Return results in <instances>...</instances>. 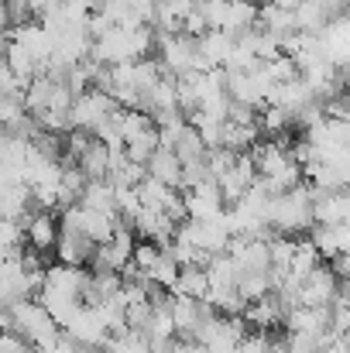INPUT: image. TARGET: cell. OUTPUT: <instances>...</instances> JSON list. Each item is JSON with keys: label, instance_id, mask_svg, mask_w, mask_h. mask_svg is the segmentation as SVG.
I'll return each mask as SVG.
<instances>
[{"label": "cell", "instance_id": "ffe728a7", "mask_svg": "<svg viewBox=\"0 0 350 353\" xmlns=\"http://www.w3.org/2000/svg\"><path fill=\"white\" fill-rule=\"evenodd\" d=\"M3 62H7V69H10L21 83H28L31 76L41 72V65L31 59V52H28L21 41H14V38H7V45H3Z\"/></svg>", "mask_w": 350, "mask_h": 353}, {"label": "cell", "instance_id": "ab89813d", "mask_svg": "<svg viewBox=\"0 0 350 353\" xmlns=\"http://www.w3.org/2000/svg\"><path fill=\"white\" fill-rule=\"evenodd\" d=\"M268 353H289V340L282 336V340H271L268 343Z\"/></svg>", "mask_w": 350, "mask_h": 353}, {"label": "cell", "instance_id": "9a60e30c", "mask_svg": "<svg viewBox=\"0 0 350 353\" xmlns=\"http://www.w3.org/2000/svg\"><path fill=\"white\" fill-rule=\"evenodd\" d=\"M309 243L316 247V254L327 261L333 254H347L350 250V227L347 223H330V227H320L313 223L309 227Z\"/></svg>", "mask_w": 350, "mask_h": 353}, {"label": "cell", "instance_id": "d6a6232c", "mask_svg": "<svg viewBox=\"0 0 350 353\" xmlns=\"http://www.w3.org/2000/svg\"><path fill=\"white\" fill-rule=\"evenodd\" d=\"M148 316H151V299H141V302H127L124 305V323L130 330H144Z\"/></svg>", "mask_w": 350, "mask_h": 353}, {"label": "cell", "instance_id": "7a4b0ae2", "mask_svg": "<svg viewBox=\"0 0 350 353\" xmlns=\"http://www.w3.org/2000/svg\"><path fill=\"white\" fill-rule=\"evenodd\" d=\"M10 319H14V333H21L35 350H41L45 343H52L59 336L55 319L45 312V305L38 299H17V302H10Z\"/></svg>", "mask_w": 350, "mask_h": 353}, {"label": "cell", "instance_id": "83f0119b", "mask_svg": "<svg viewBox=\"0 0 350 353\" xmlns=\"http://www.w3.org/2000/svg\"><path fill=\"white\" fill-rule=\"evenodd\" d=\"M110 353H148V336L141 333V330H130V326H124L120 333H114L107 343H104Z\"/></svg>", "mask_w": 350, "mask_h": 353}, {"label": "cell", "instance_id": "7c38bea8", "mask_svg": "<svg viewBox=\"0 0 350 353\" xmlns=\"http://www.w3.org/2000/svg\"><path fill=\"white\" fill-rule=\"evenodd\" d=\"M309 192H313V223H320V227H330V223H347V216H350L347 189H330V192H320V189H313V185H309Z\"/></svg>", "mask_w": 350, "mask_h": 353}, {"label": "cell", "instance_id": "30bf717a", "mask_svg": "<svg viewBox=\"0 0 350 353\" xmlns=\"http://www.w3.org/2000/svg\"><path fill=\"white\" fill-rule=\"evenodd\" d=\"M257 179V168H254V161H251V154L247 151H237L233 154V165L220 175V179H213L217 185H220V196H224V203L233 206L244 192H247V185Z\"/></svg>", "mask_w": 350, "mask_h": 353}, {"label": "cell", "instance_id": "5bb4252c", "mask_svg": "<svg viewBox=\"0 0 350 353\" xmlns=\"http://www.w3.org/2000/svg\"><path fill=\"white\" fill-rule=\"evenodd\" d=\"M52 250H55L59 264L83 268V264H90V257H93L97 243H93L86 234L72 230V227H59V236H55V247H52Z\"/></svg>", "mask_w": 350, "mask_h": 353}, {"label": "cell", "instance_id": "d4e9b609", "mask_svg": "<svg viewBox=\"0 0 350 353\" xmlns=\"http://www.w3.org/2000/svg\"><path fill=\"white\" fill-rule=\"evenodd\" d=\"M233 288L240 292L244 302H254V299H261V295L271 292V274L268 271H237Z\"/></svg>", "mask_w": 350, "mask_h": 353}, {"label": "cell", "instance_id": "1f68e13d", "mask_svg": "<svg viewBox=\"0 0 350 353\" xmlns=\"http://www.w3.org/2000/svg\"><path fill=\"white\" fill-rule=\"evenodd\" d=\"M268 343H271V333H264V330H247V333L237 340V353H268Z\"/></svg>", "mask_w": 350, "mask_h": 353}, {"label": "cell", "instance_id": "8fae6325", "mask_svg": "<svg viewBox=\"0 0 350 353\" xmlns=\"http://www.w3.org/2000/svg\"><path fill=\"white\" fill-rule=\"evenodd\" d=\"M21 230H24V243L31 250L48 254L55 247V236H59V220L52 216V210H31L21 220Z\"/></svg>", "mask_w": 350, "mask_h": 353}, {"label": "cell", "instance_id": "2e32d148", "mask_svg": "<svg viewBox=\"0 0 350 353\" xmlns=\"http://www.w3.org/2000/svg\"><path fill=\"white\" fill-rule=\"evenodd\" d=\"M240 316L247 319V326H254V330H264V333H271L278 323H282V316H285V309L278 305V299L268 292V295H261V299H254V302H244V309H240Z\"/></svg>", "mask_w": 350, "mask_h": 353}, {"label": "cell", "instance_id": "ac0fdd59", "mask_svg": "<svg viewBox=\"0 0 350 353\" xmlns=\"http://www.w3.org/2000/svg\"><path fill=\"white\" fill-rule=\"evenodd\" d=\"M31 210H38L35 203H31V189H28V182H14V185H0V216H7V220H24Z\"/></svg>", "mask_w": 350, "mask_h": 353}, {"label": "cell", "instance_id": "3957f363", "mask_svg": "<svg viewBox=\"0 0 350 353\" xmlns=\"http://www.w3.org/2000/svg\"><path fill=\"white\" fill-rule=\"evenodd\" d=\"M114 110H117V103L110 93H104V90H86V93L72 97V103H69V130L76 127V130H90V134H93V127L107 117V114H114Z\"/></svg>", "mask_w": 350, "mask_h": 353}, {"label": "cell", "instance_id": "4fadbf2b", "mask_svg": "<svg viewBox=\"0 0 350 353\" xmlns=\"http://www.w3.org/2000/svg\"><path fill=\"white\" fill-rule=\"evenodd\" d=\"M175 220L165 213V210H148V206H141L137 213H134V220H130V230L137 236H144V240H151V243H158V247H165L172 234H175Z\"/></svg>", "mask_w": 350, "mask_h": 353}, {"label": "cell", "instance_id": "44dd1931", "mask_svg": "<svg viewBox=\"0 0 350 353\" xmlns=\"http://www.w3.org/2000/svg\"><path fill=\"white\" fill-rule=\"evenodd\" d=\"M107 161H110V148H104L97 137L86 144V151L76 158V168L86 175V182L93 179H107Z\"/></svg>", "mask_w": 350, "mask_h": 353}, {"label": "cell", "instance_id": "cb8c5ba5", "mask_svg": "<svg viewBox=\"0 0 350 353\" xmlns=\"http://www.w3.org/2000/svg\"><path fill=\"white\" fill-rule=\"evenodd\" d=\"M327 21H330L327 7H320L316 0H299V7H295V31H302V34H320Z\"/></svg>", "mask_w": 350, "mask_h": 353}, {"label": "cell", "instance_id": "8d00e7d4", "mask_svg": "<svg viewBox=\"0 0 350 353\" xmlns=\"http://www.w3.org/2000/svg\"><path fill=\"white\" fill-rule=\"evenodd\" d=\"M172 353H206V347H200L196 340H182V343H172Z\"/></svg>", "mask_w": 350, "mask_h": 353}, {"label": "cell", "instance_id": "60d3db41", "mask_svg": "<svg viewBox=\"0 0 350 353\" xmlns=\"http://www.w3.org/2000/svg\"><path fill=\"white\" fill-rule=\"evenodd\" d=\"M35 353H38V350H35Z\"/></svg>", "mask_w": 350, "mask_h": 353}, {"label": "cell", "instance_id": "7402d4cb", "mask_svg": "<svg viewBox=\"0 0 350 353\" xmlns=\"http://www.w3.org/2000/svg\"><path fill=\"white\" fill-rule=\"evenodd\" d=\"M206 288H210L206 268L186 264V268H179V278H175V285H172L168 292H172V295H189V299H206Z\"/></svg>", "mask_w": 350, "mask_h": 353}, {"label": "cell", "instance_id": "4dcf8cb0", "mask_svg": "<svg viewBox=\"0 0 350 353\" xmlns=\"http://www.w3.org/2000/svg\"><path fill=\"white\" fill-rule=\"evenodd\" d=\"M158 254H162L158 243H151V240H141V243H137V240H134V247H130V264L144 274V271L158 261Z\"/></svg>", "mask_w": 350, "mask_h": 353}, {"label": "cell", "instance_id": "ba28073f", "mask_svg": "<svg viewBox=\"0 0 350 353\" xmlns=\"http://www.w3.org/2000/svg\"><path fill=\"white\" fill-rule=\"evenodd\" d=\"M62 333H69L86 353L104 347V343L110 340V333H107V326H104V319H100V312H97L93 305H79V312L72 316V323H69Z\"/></svg>", "mask_w": 350, "mask_h": 353}, {"label": "cell", "instance_id": "52a82bcc", "mask_svg": "<svg viewBox=\"0 0 350 353\" xmlns=\"http://www.w3.org/2000/svg\"><path fill=\"white\" fill-rule=\"evenodd\" d=\"M182 192V203H186V216L189 220H206V216H217L227 203L220 196V185L213 179H203L189 189H179Z\"/></svg>", "mask_w": 350, "mask_h": 353}, {"label": "cell", "instance_id": "d6986e66", "mask_svg": "<svg viewBox=\"0 0 350 353\" xmlns=\"http://www.w3.org/2000/svg\"><path fill=\"white\" fill-rule=\"evenodd\" d=\"M76 203H79V206H86V210L117 213V206H114V182H110V179H93V182H86Z\"/></svg>", "mask_w": 350, "mask_h": 353}, {"label": "cell", "instance_id": "5b68a950", "mask_svg": "<svg viewBox=\"0 0 350 353\" xmlns=\"http://www.w3.org/2000/svg\"><path fill=\"white\" fill-rule=\"evenodd\" d=\"M168 312H172L175 336H182V340H189L203 319L220 316V312H217L206 299H189V295H168Z\"/></svg>", "mask_w": 350, "mask_h": 353}, {"label": "cell", "instance_id": "8992f818", "mask_svg": "<svg viewBox=\"0 0 350 353\" xmlns=\"http://www.w3.org/2000/svg\"><path fill=\"white\" fill-rule=\"evenodd\" d=\"M340 278L327 268V261H320L306 278H299V299H302V305H330L333 302V295L340 292Z\"/></svg>", "mask_w": 350, "mask_h": 353}, {"label": "cell", "instance_id": "836d02e7", "mask_svg": "<svg viewBox=\"0 0 350 353\" xmlns=\"http://www.w3.org/2000/svg\"><path fill=\"white\" fill-rule=\"evenodd\" d=\"M14 247H24V230L17 220L0 216V250H14Z\"/></svg>", "mask_w": 350, "mask_h": 353}, {"label": "cell", "instance_id": "484cf974", "mask_svg": "<svg viewBox=\"0 0 350 353\" xmlns=\"http://www.w3.org/2000/svg\"><path fill=\"white\" fill-rule=\"evenodd\" d=\"M320 261H323V257L316 254V247H313V243H309V236H306V240H295V247H292V257H289V268H285V271H289L292 278H306Z\"/></svg>", "mask_w": 350, "mask_h": 353}, {"label": "cell", "instance_id": "f1b7e54d", "mask_svg": "<svg viewBox=\"0 0 350 353\" xmlns=\"http://www.w3.org/2000/svg\"><path fill=\"white\" fill-rule=\"evenodd\" d=\"M206 302L220 312V316H237L244 309V299L233 285H224V288H206Z\"/></svg>", "mask_w": 350, "mask_h": 353}, {"label": "cell", "instance_id": "f35d334b", "mask_svg": "<svg viewBox=\"0 0 350 353\" xmlns=\"http://www.w3.org/2000/svg\"><path fill=\"white\" fill-rule=\"evenodd\" d=\"M7 28H10V14H7V3L0 0V34H7Z\"/></svg>", "mask_w": 350, "mask_h": 353}, {"label": "cell", "instance_id": "6da1fadb", "mask_svg": "<svg viewBox=\"0 0 350 353\" xmlns=\"http://www.w3.org/2000/svg\"><path fill=\"white\" fill-rule=\"evenodd\" d=\"M313 227V192L306 182L285 189V192H275L271 203H268V230L271 234H309Z\"/></svg>", "mask_w": 350, "mask_h": 353}, {"label": "cell", "instance_id": "d590c367", "mask_svg": "<svg viewBox=\"0 0 350 353\" xmlns=\"http://www.w3.org/2000/svg\"><path fill=\"white\" fill-rule=\"evenodd\" d=\"M38 353H86V350H83V347H79V343H76L69 333H62V330H59V336H55L52 343H45Z\"/></svg>", "mask_w": 350, "mask_h": 353}, {"label": "cell", "instance_id": "277c9868", "mask_svg": "<svg viewBox=\"0 0 350 353\" xmlns=\"http://www.w3.org/2000/svg\"><path fill=\"white\" fill-rule=\"evenodd\" d=\"M175 230L186 240H193L200 250H206V254H224V247L231 240L227 227H224V210L217 216H206V220H182Z\"/></svg>", "mask_w": 350, "mask_h": 353}, {"label": "cell", "instance_id": "f546056e", "mask_svg": "<svg viewBox=\"0 0 350 353\" xmlns=\"http://www.w3.org/2000/svg\"><path fill=\"white\" fill-rule=\"evenodd\" d=\"M289 353H320V347L330 340V330L327 333H289Z\"/></svg>", "mask_w": 350, "mask_h": 353}, {"label": "cell", "instance_id": "e575fe53", "mask_svg": "<svg viewBox=\"0 0 350 353\" xmlns=\"http://www.w3.org/2000/svg\"><path fill=\"white\" fill-rule=\"evenodd\" d=\"M0 353H35V347H31L21 333H14V330H0Z\"/></svg>", "mask_w": 350, "mask_h": 353}, {"label": "cell", "instance_id": "9c48e42d", "mask_svg": "<svg viewBox=\"0 0 350 353\" xmlns=\"http://www.w3.org/2000/svg\"><path fill=\"white\" fill-rule=\"evenodd\" d=\"M316 41H320V55L330 62V65H347V55H350V24L344 14H337V17H330L327 24H323V31L316 34Z\"/></svg>", "mask_w": 350, "mask_h": 353}, {"label": "cell", "instance_id": "e0dca14e", "mask_svg": "<svg viewBox=\"0 0 350 353\" xmlns=\"http://www.w3.org/2000/svg\"><path fill=\"white\" fill-rule=\"evenodd\" d=\"M144 175H148V179H155V182H165V185L179 189L182 161L175 158V151H172V148H162V144H158V148L148 154V161H144Z\"/></svg>", "mask_w": 350, "mask_h": 353}, {"label": "cell", "instance_id": "74e56055", "mask_svg": "<svg viewBox=\"0 0 350 353\" xmlns=\"http://www.w3.org/2000/svg\"><path fill=\"white\" fill-rule=\"evenodd\" d=\"M316 3H320V7H327V14H330V17H337V14H344V3H347V0H316Z\"/></svg>", "mask_w": 350, "mask_h": 353}, {"label": "cell", "instance_id": "603a6c76", "mask_svg": "<svg viewBox=\"0 0 350 353\" xmlns=\"http://www.w3.org/2000/svg\"><path fill=\"white\" fill-rule=\"evenodd\" d=\"M172 151H175V158H179V161H200V158L206 154V144H203V137L196 134V127H193L189 120H186V127L175 134Z\"/></svg>", "mask_w": 350, "mask_h": 353}, {"label": "cell", "instance_id": "4316f807", "mask_svg": "<svg viewBox=\"0 0 350 353\" xmlns=\"http://www.w3.org/2000/svg\"><path fill=\"white\" fill-rule=\"evenodd\" d=\"M144 278H148V281H155V285H158V288H165V292L175 285V278H179V264L172 261V254H168L165 247H162L158 261H155V264L144 271Z\"/></svg>", "mask_w": 350, "mask_h": 353}]
</instances>
